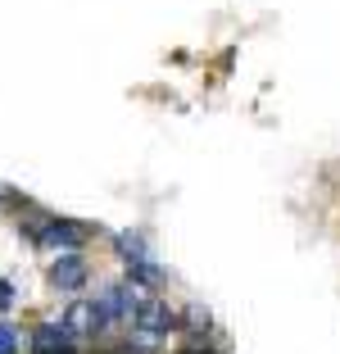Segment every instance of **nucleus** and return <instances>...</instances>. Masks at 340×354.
<instances>
[{
  "instance_id": "obj_1",
  "label": "nucleus",
  "mask_w": 340,
  "mask_h": 354,
  "mask_svg": "<svg viewBox=\"0 0 340 354\" xmlns=\"http://www.w3.org/2000/svg\"><path fill=\"white\" fill-rule=\"evenodd\" d=\"M173 332H177V309L164 300V295H141V304H136V313H132V341H136V350L141 354H150V350H159V345H168L173 341Z\"/></svg>"
},
{
  "instance_id": "obj_2",
  "label": "nucleus",
  "mask_w": 340,
  "mask_h": 354,
  "mask_svg": "<svg viewBox=\"0 0 340 354\" xmlns=\"http://www.w3.org/2000/svg\"><path fill=\"white\" fill-rule=\"evenodd\" d=\"M86 236H91V227L77 218H41L37 232H32V241L41 250H55V254H82Z\"/></svg>"
},
{
  "instance_id": "obj_3",
  "label": "nucleus",
  "mask_w": 340,
  "mask_h": 354,
  "mask_svg": "<svg viewBox=\"0 0 340 354\" xmlns=\"http://www.w3.org/2000/svg\"><path fill=\"white\" fill-rule=\"evenodd\" d=\"M59 323L68 327V336H73V341H95V336H104V332H109V327H104L100 304H95V295H73Z\"/></svg>"
},
{
  "instance_id": "obj_4",
  "label": "nucleus",
  "mask_w": 340,
  "mask_h": 354,
  "mask_svg": "<svg viewBox=\"0 0 340 354\" xmlns=\"http://www.w3.org/2000/svg\"><path fill=\"white\" fill-rule=\"evenodd\" d=\"M95 304H100V313H104V327H123V323H132L136 304H141V291L123 277V281H109V286L95 295Z\"/></svg>"
},
{
  "instance_id": "obj_5",
  "label": "nucleus",
  "mask_w": 340,
  "mask_h": 354,
  "mask_svg": "<svg viewBox=\"0 0 340 354\" xmlns=\"http://www.w3.org/2000/svg\"><path fill=\"white\" fill-rule=\"evenodd\" d=\"M46 277H50V286L59 295H77V291H86V281H91V263H86L82 254H55Z\"/></svg>"
},
{
  "instance_id": "obj_6",
  "label": "nucleus",
  "mask_w": 340,
  "mask_h": 354,
  "mask_svg": "<svg viewBox=\"0 0 340 354\" xmlns=\"http://www.w3.org/2000/svg\"><path fill=\"white\" fill-rule=\"evenodd\" d=\"M28 354H77V341L68 336L59 318H50V323H37L28 332Z\"/></svg>"
},
{
  "instance_id": "obj_7",
  "label": "nucleus",
  "mask_w": 340,
  "mask_h": 354,
  "mask_svg": "<svg viewBox=\"0 0 340 354\" xmlns=\"http://www.w3.org/2000/svg\"><path fill=\"white\" fill-rule=\"evenodd\" d=\"M177 332H186V341H196V345H205L209 336H214V318H209L200 304H191V309L177 318Z\"/></svg>"
},
{
  "instance_id": "obj_8",
  "label": "nucleus",
  "mask_w": 340,
  "mask_h": 354,
  "mask_svg": "<svg viewBox=\"0 0 340 354\" xmlns=\"http://www.w3.org/2000/svg\"><path fill=\"white\" fill-rule=\"evenodd\" d=\"M113 250H118V259H123V263H145V259H155V254H150V241H145V232H118V236H113Z\"/></svg>"
},
{
  "instance_id": "obj_9",
  "label": "nucleus",
  "mask_w": 340,
  "mask_h": 354,
  "mask_svg": "<svg viewBox=\"0 0 340 354\" xmlns=\"http://www.w3.org/2000/svg\"><path fill=\"white\" fill-rule=\"evenodd\" d=\"M19 350H23V332L10 318H0V354H19Z\"/></svg>"
},
{
  "instance_id": "obj_10",
  "label": "nucleus",
  "mask_w": 340,
  "mask_h": 354,
  "mask_svg": "<svg viewBox=\"0 0 340 354\" xmlns=\"http://www.w3.org/2000/svg\"><path fill=\"white\" fill-rule=\"evenodd\" d=\"M14 300H19V286L0 277V313H10V309H14Z\"/></svg>"
}]
</instances>
